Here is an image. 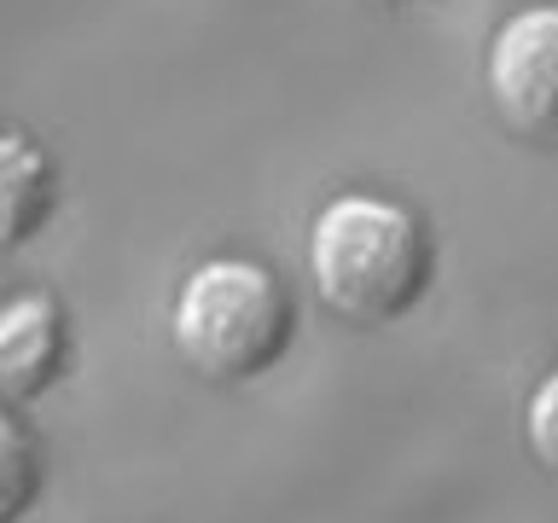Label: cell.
I'll return each mask as SVG.
<instances>
[{"mask_svg": "<svg viewBox=\"0 0 558 523\" xmlns=\"http://www.w3.org/2000/svg\"><path fill=\"white\" fill-rule=\"evenodd\" d=\"M308 268L331 314L355 326H390L430 291V233L408 204L349 192L314 221Z\"/></svg>", "mask_w": 558, "mask_h": 523, "instance_id": "obj_1", "label": "cell"}, {"mask_svg": "<svg viewBox=\"0 0 558 523\" xmlns=\"http://www.w3.org/2000/svg\"><path fill=\"white\" fill-rule=\"evenodd\" d=\"M296 303L262 262L216 256L174 296V349L209 384H251L291 349Z\"/></svg>", "mask_w": 558, "mask_h": 523, "instance_id": "obj_2", "label": "cell"}, {"mask_svg": "<svg viewBox=\"0 0 558 523\" xmlns=\"http://www.w3.org/2000/svg\"><path fill=\"white\" fill-rule=\"evenodd\" d=\"M495 111L530 139H558V7H523L488 47Z\"/></svg>", "mask_w": 558, "mask_h": 523, "instance_id": "obj_3", "label": "cell"}, {"mask_svg": "<svg viewBox=\"0 0 558 523\" xmlns=\"http://www.w3.org/2000/svg\"><path fill=\"white\" fill-rule=\"evenodd\" d=\"M70 361V320L59 296L29 291L0 308V401H35Z\"/></svg>", "mask_w": 558, "mask_h": 523, "instance_id": "obj_4", "label": "cell"}, {"mask_svg": "<svg viewBox=\"0 0 558 523\" xmlns=\"http://www.w3.org/2000/svg\"><path fill=\"white\" fill-rule=\"evenodd\" d=\"M59 209V174L24 134H0V251L29 244Z\"/></svg>", "mask_w": 558, "mask_h": 523, "instance_id": "obj_5", "label": "cell"}, {"mask_svg": "<svg viewBox=\"0 0 558 523\" xmlns=\"http://www.w3.org/2000/svg\"><path fill=\"white\" fill-rule=\"evenodd\" d=\"M41 495V448L17 418L0 413V523H17Z\"/></svg>", "mask_w": 558, "mask_h": 523, "instance_id": "obj_6", "label": "cell"}, {"mask_svg": "<svg viewBox=\"0 0 558 523\" xmlns=\"http://www.w3.org/2000/svg\"><path fill=\"white\" fill-rule=\"evenodd\" d=\"M523 430H530V453L558 477V373L541 378V390L530 396V418H523Z\"/></svg>", "mask_w": 558, "mask_h": 523, "instance_id": "obj_7", "label": "cell"}, {"mask_svg": "<svg viewBox=\"0 0 558 523\" xmlns=\"http://www.w3.org/2000/svg\"><path fill=\"white\" fill-rule=\"evenodd\" d=\"M390 7H401V0H390Z\"/></svg>", "mask_w": 558, "mask_h": 523, "instance_id": "obj_8", "label": "cell"}]
</instances>
